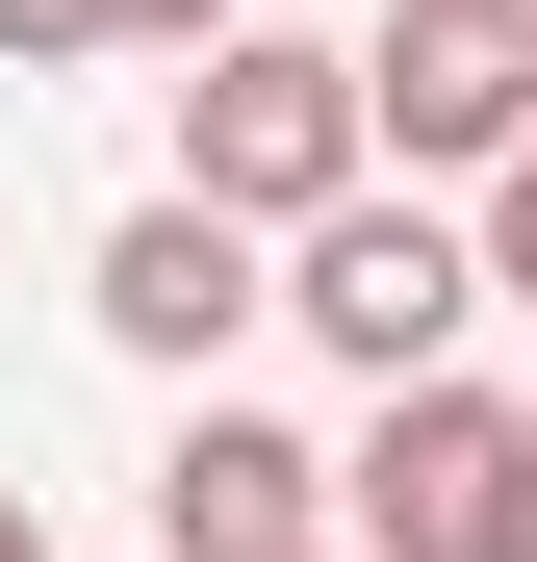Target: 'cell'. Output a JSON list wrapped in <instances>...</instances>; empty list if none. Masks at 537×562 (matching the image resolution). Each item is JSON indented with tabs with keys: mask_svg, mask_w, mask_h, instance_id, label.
Masks as SVG:
<instances>
[{
	"mask_svg": "<svg viewBox=\"0 0 537 562\" xmlns=\"http://www.w3.org/2000/svg\"><path fill=\"white\" fill-rule=\"evenodd\" d=\"M256 307H282V281H256V231H231V205H179V179L103 231V333L154 358V384H205V358H231Z\"/></svg>",
	"mask_w": 537,
	"mask_h": 562,
	"instance_id": "8992f818",
	"label": "cell"
},
{
	"mask_svg": "<svg viewBox=\"0 0 537 562\" xmlns=\"http://www.w3.org/2000/svg\"><path fill=\"white\" fill-rule=\"evenodd\" d=\"M0 562H52V537H26V486H0Z\"/></svg>",
	"mask_w": 537,
	"mask_h": 562,
	"instance_id": "30bf717a",
	"label": "cell"
},
{
	"mask_svg": "<svg viewBox=\"0 0 537 562\" xmlns=\"http://www.w3.org/2000/svg\"><path fill=\"white\" fill-rule=\"evenodd\" d=\"M333 537L358 562H537V409L512 384H384V435L333 460Z\"/></svg>",
	"mask_w": 537,
	"mask_h": 562,
	"instance_id": "7a4b0ae2",
	"label": "cell"
},
{
	"mask_svg": "<svg viewBox=\"0 0 537 562\" xmlns=\"http://www.w3.org/2000/svg\"><path fill=\"white\" fill-rule=\"evenodd\" d=\"M205 26H256V0H128V52H205Z\"/></svg>",
	"mask_w": 537,
	"mask_h": 562,
	"instance_id": "9c48e42d",
	"label": "cell"
},
{
	"mask_svg": "<svg viewBox=\"0 0 537 562\" xmlns=\"http://www.w3.org/2000/svg\"><path fill=\"white\" fill-rule=\"evenodd\" d=\"M307 562H358V537H307Z\"/></svg>",
	"mask_w": 537,
	"mask_h": 562,
	"instance_id": "8fae6325",
	"label": "cell"
},
{
	"mask_svg": "<svg viewBox=\"0 0 537 562\" xmlns=\"http://www.w3.org/2000/svg\"><path fill=\"white\" fill-rule=\"evenodd\" d=\"M282 307L358 358V384H435V358H461V307H486V231H435V205H384V179H358V205L282 231Z\"/></svg>",
	"mask_w": 537,
	"mask_h": 562,
	"instance_id": "3957f363",
	"label": "cell"
},
{
	"mask_svg": "<svg viewBox=\"0 0 537 562\" xmlns=\"http://www.w3.org/2000/svg\"><path fill=\"white\" fill-rule=\"evenodd\" d=\"M486 281H512V307H537V128L486 154Z\"/></svg>",
	"mask_w": 537,
	"mask_h": 562,
	"instance_id": "ba28073f",
	"label": "cell"
},
{
	"mask_svg": "<svg viewBox=\"0 0 537 562\" xmlns=\"http://www.w3.org/2000/svg\"><path fill=\"white\" fill-rule=\"evenodd\" d=\"M358 128L410 179H486L537 128V0H384V52H358Z\"/></svg>",
	"mask_w": 537,
	"mask_h": 562,
	"instance_id": "277c9868",
	"label": "cell"
},
{
	"mask_svg": "<svg viewBox=\"0 0 537 562\" xmlns=\"http://www.w3.org/2000/svg\"><path fill=\"white\" fill-rule=\"evenodd\" d=\"M384 179V128H358V52L307 26H205L179 52V205H231V231H307Z\"/></svg>",
	"mask_w": 537,
	"mask_h": 562,
	"instance_id": "6da1fadb",
	"label": "cell"
},
{
	"mask_svg": "<svg viewBox=\"0 0 537 562\" xmlns=\"http://www.w3.org/2000/svg\"><path fill=\"white\" fill-rule=\"evenodd\" d=\"M77 52H128V0H0V77H77Z\"/></svg>",
	"mask_w": 537,
	"mask_h": 562,
	"instance_id": "52a82bcc",
	"label": "cell"
},
{
	"mask_svg": "<svg viewBox=\"0 0 537 562\" xmlns=\"http://www.w3.org/2000/svg\"><path fill=\"white\" fill-rule=\"evenodd\" d=\"M307 537H333V460H307L282 409L205 384V409H179V460H154V562H307Z\"/></svg>",
	"mask_w": 537,
	"mask_h": 562,
	"instance_id": "5b68a950",
	"label": "cell"
}]
</instances>
